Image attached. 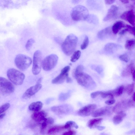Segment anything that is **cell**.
<instances>
[{"label": "cell", "instance_id": "obj_12", "mask_svg": "<svg viewBox=\"0 0 135 135\" xmlns=\"http://www.w3.org/2000/svg\"><path fill=\"white\" fill-rule=\"evenodd\" d=\"M97 108V106L95 104H90L83 107L80 109L78 114L80 116L86 117L92 114Z\"/></svg>", "mask_w": 135, "mask_h": 135}, {"label": "cell", "instance_id": "obj_21", "mask_svg": "<svg viewBox=\"0 0 135 135\" xmlns=\"http://www.w3.org/2000/svg\"><path fill=\"white\" fill-rule=\"evenodd\" d=\"M43 104L40 101H37L32 103L29 106V110L32 111H39L43 107Z\"/></svg>", "mask_w": 135, "mask_h": 135}, {"label": "cell", "instance_id": "obj_52", "mask_svg": "<svg viewBox=\"0 0 135 135\" xmlns=\"http://www.w3.org/2000/svg\"><path fill=\"white\" fill-rule=\"evenodd\" d=\"M132 78L133 80L135 82V70L132 73Z\"/></svg>", "mask_w": 135, "mask_h": 135}, {"label": "cell", "instance_id": "obj_55", "mask_svg": "<svg viewBox=\"0 0 135 135\" xmlns=\"http://www.w3.org/2000/svg\"><path fill=\"white\" fill-rule=\"evenodd\" d=\"M133 101L135 102V92L134 93L133 95Z\"/></svg>", "mask_w": 135, "mask_h": 135}, {"label": "cell", "instance_id": "obj_53", "mask_svg": "<svg viewBox=\"0 0 135 135\" xmlns=\"http://www.w3.org/2000/svg\"><path fill=\"white\" fill-rule=\"evenodd\" d=\"M5 113L1 114V115H0V119H3L5 117Z\"/></svg>", "mask_w": 135, "mask_h": 135}, {"label": "cell", "instance_id": "obj_5", "mask_svg": "<svg viewBox=\"0 0 135 135\" xmlns=\"http://www.w3.org/2000/svg\"><path fill=\"white\" fill-rule=\"evenodd\" d=\"M15 65L17 67L21 70H27L31 65L32 60L28 56L22 54L17 55L15 60Z\"/></svg>", "mask_w": 135, "mask_h": 135}, {"label": "cell", "instance_id": "obj_41", "mask_svg": "<svg viewBox=\"0 0 135 135\" xmlns=\"http://www.w3.org/2000/svg\"><path fill=\"white\" fill-rule=\"evenodd\" d=\"M93 68L98 73H101L102 71V69L101 67L99 66H93Z\"/></svg>", "mask_w": 135, "mask_h": 135}, {"label": "cell", "instance_id": "obj_56", "mask_svg": "<svg viewBox=\"0 0 135 135\" xmlns=\"http://www.w3.org/2000/svg\"><path fill=\"white\" fill-rule=\"evenodd\" d=\"M79 1H73V3H77Z\"/></svg>", "mask_w": 135, "mask_h": 135}, {"label": "cell", "instance_id": "obj_48", "mask_svg": "<svg viewBox=\"0 0 135 135\" xmlns=\"http://www.w3.org/2000/svg\"><path fill=\"white\" fill-rule=\"evenodd\" d=\"M128 31V29L126 28L122 30L120 32L119 34L120 35H123L125 34Z\"/></svg>", "mask_w": 135, "mask_h": 135}, {"label": "cell", "instance_id": "obj_49", "mask_svg": "<svg viewBox=\"0 0 135 135\" xmlns=\"http://www.w3.org/2000/svg\"><path fill=\"white\" fill-rule=\"evenodd\" d=\"M96 128L99 130H102L105 129V127L104 126H98Z\"/></svg>", "mask_w": 135, "mask_h": 135}, {"label": "cell", "instance_id": "obj_28", "mask_svg": "<svg viewBox=\"0 0 135 135\" xmlns=\"http://www.w3.org/2000/svg\"><path fill=\"white\" fill-rule=\"evenodd\" d=\"M64 126L66 129H70L72 127H74L76 129H78L79 128V126L75 122L72 121L67 122Z\"/></svg>", "mask_w": 135, "mask_h": 135}, {"label": "cell", "instance_id": "obj_40", "mask_svg": "<svg viewBox=\"0 0 135 135\" xmlns=\"http://www.w3.org/2000/svg\"><path fill=\"white\" fill-rule=\"evenodd\" d=\"M102 91H97L93 92L91 94V96L92 99H95L99 95H101Z\"/></svg>", "mask_w": 135, "mask_h": 135}, {"label": "cell", "instance_id": "obj_18", "mask_svg": "<svg viewBox=\"0 0 135 135\" xmlns=\"http://www.w3.org/2000/svg\"><path fill=\"white\" fill-rule=\"evenodd\" d=\"M122 48L120 45L113 43L107 44L105 46L104 50L105 52L108 53H112L115 51Z\"/></svg>", "mask_w": 135, "mask_h": 135}, {"label": "cell", "instance_id": "obj_9", "mask_svg": "<svg viewBox=\"0 0 135 135\" xmlns=\"http://www.w3.org/2000/svg\"><path fill=\"white\" fill-rule=\"evenodd\" d=\"M70 69V67L69 66L63 68L60 74L52 80V83L54 84H60L64 83L69 76L68 72Z\"/></svg>", "mask_w": 135, "mask_h": 135}, {"label": "cell", "instance_id": "obj_14", "mask_svg": "<svg viewBox=\"0 0 135 135\" xmlns=\"http://www.w3.org/2000/svg\"><path fill=\"white\" fill-rule=\"evenodd\" d=\"M42 86L41 84H36L35 85L32 86L27 90L23 96V98L25 99H28L39 91L41 89Z\"/></svg>", "mask_w": 135, "mask_h": 135}, {"label": "cell", "instance_id": "obj_46", "mask_svg": "<svg viewBox=\"0 0 135 135\" xmlns=\"http://www.w3.org/2000/svg\"><path fill=\"white\" fill-rule=\"evenodd\" d=\"M48 125L46 121H44L42 124L41 129L44 130L45 129Z\"/></svg>", "mask_w": 135, "mask_h": 135}, {"label": "cell", "instance_id": "obj_2", "mask_svg": "<svg viewBox=\"0 0 135 135\" xmlns=\"http://www.w3.org/2000/svg\"><path fill=\"white\" fill-rule=\"evenodd\" d=\"M79 84L86 89L92 90L96 87L95 82L92 77L88 74L82 72L74 75Z\"/></svg>", "mask_w": 135, "mask_h": 135}, {"label": "cell", "instance_id": "obj_27", "mask_svg": "<svg viewBox=\"0 0 135 135\" xmlns=\"http://www.w3.org/2000/svg\"><path fill=\"white\" fill-rule=\"evenodd\" d=\"M81 54V52L80 50L75 51L71 58V61L74 62L78 61L80 59Z\"/></svg>", "mask_w": 135, "mask_h": 135}, {"label": "cell", "instance_id": "obj_1", "mask_svg": "<svg viewBox=\"0 0 135 135\" xmlns=\"http://www.w3.org/2000/svg\"><path fill=\"white\" fill-rule=\"evenodd\" d=\"M78 38L73 34L68 35L63 42L62 48L63 52L66 55L69 56L74 52L77 45Z\"/></svg>", "mask_w": 135, "mask_h": 135}, {"label": "cell", "instance_id": "obj_24", "mask_svg": "<svg viewBox=\"0 0 135 135\" xmlns=\"http://www.w3.org/2000/svg\"><path fill=\"white\" fill-rule=\"evenodd\" d=\"M125 48L128 50H131L135 47V40L130 39L127 40L125 44Z\"/></svg>", "mask_w": 135, "mask_h": 135}, {"label": "cell", "instance_id": "obj_8", "mask_svg": "<svg viewBox=\"0 0 135 135\" xmlns=\"http://www.w3.org/2000/svg\"><path fill=\"white\" fill-rule=\"evenodd\" d=\"M14 90V87L11 82L3 77H0V91L2 94H11Z\"/></svg>", "mask_w": 135, "mask_h": 135}, {"label": "cell", "instance_id": "obj_34", "mask_svg": "<svg viewBox=\"0 0 135 135\" xmlns=\"http://www.w3.org/2000/svg\"><path fill=\"white\" fill-rule=\"evenodd\" d=\"M35 42V41L33 38H30L28 40L26 45V48L27 50H29Z\"/></svg>", "mask_w": 135, "mask_h": 135}, {"label": "cell", "instance_id": "obj_16", "mask_svg": "<svg viewBox=\"0 0 135 135\" xmlns=\"http://www.w3.org/2000/svg\"><path fill=\"white\" fill-rule=\"evenodd\" d=\"M112 34V27H108L100 31L98 36L100 40H104L111 38Z\"/></svg>", "mask_w": 135, "mask_h": 135}, {"label": "cell", "instance_id": "obj_23", "mask_svg": "<svg viewBox=\"0 0 135 135\" xmlns=\"http://www.w3.org/2000/svg\"><path fill=\"white\" fill-rule=\"evenodd\" d=\"M64 126H53L48 130V133L49 135H51L59 132L65 129Z\"/></svg>", "mask_w": 135, "mask_h": 135}, {"label": "cell", "instance_id": "obj_25", "mask_svg": "<svg viewBox=\"0 0 135 135\" xmlns=\"http://www.w3.org/2000/svg\"><path fill=\"white\" fill-rule=\"evenodd\" d=\"M101 95L103 98H108L110 99H114V96L112 90L107 92H102Z\"/></svg>", "mask_w": 135, "mask_h": 135}, {"label": "cell", "instance_id": "obj_43", "mask_svg": "<svg viewBox=\"0 0 135 135\" xmlns=\"http://www.w3.org/2000/svg\"><path fill=\"white\" fill-rule=\"evenodd\" d=\"M76 132L74 130H70L64 133L62 135H75Z\"/></svg>", "mask_w": 135, "mask_h": 135}, {"label": "cell", "instance_id": "obj_4", "mask_svg": "<svg viewBox=\"0 0 135 135\" xmlns=\"http://www.w3.org/2000/svg\"><path fill=\"white\" fill-rule=\"evenodd\" d=\"M7 75L9 80L16 85H22L25 78V75L22 72L14 68L9 69Z\"/></svg>", "mask_w": 135, "mask_h": 135}, {"label": "cell", "instance_id": "obj_7", "mask_svg": "<svg viewBox=\"0 0 135 135\" xmlns=\"http://www.w3.org/2000/svg\"><path fill=\"white\" fill-rule=\"evenodd\" d=\"M42 53L40 50L36 51L34 53L33 58V65L32 72L33 74L36 75L40 72L42 65Z\"/></svg>", "mask_w": 135, "mask_h": 135}, {"label": "cell", "instance_id": "obj_22", "mask_svg": "<svg viewBox=\"0 0 135 135\" xmlns=\"http://www.w3.org/2000/svg\"><path fill=\"white\" fill-rule=\"evenodd\" d=\"M103 119L102 118H95L90 120L88 123V127L91 129L98 126L102 122Z\"/></svg>", "mask_w": 135, "mask_h": 135}, {"label": "cell", "instance_id": "obj_54", "mask_svg": "<svg viewBox=\"0 0 135 135\" xmlns=\"http://www.w3.org/2000/svg\"><path fill=\"white\" fill-rule=\"evenodd\" d=\"M42 80V78H41L38 79L37 82L36 84H40V83L41 82Z\"/></svg>", "mask_w": 135, "mask_h": 135}, {"label": "cell", "instance_id": "obj_38", "mask_svg": "<svg viewBox=\"0 0 135 135\" xmlns=\"http://www.w3.org/2000/svg\"><path fill=\"white\" fill-rule=\"evenodd\" d=\"M84 67L82 65H80L77 67L74 73V75L83 72Z\"/></svg>", "mask_w": 135, "mask_h": 135}, {"label": "cell", "instance_id": "obj_36", "mask_svg": "<svg viewBox=\"0 0 135 135\" xmlns=\"http://www.w3.org/2000/svg\"><path fill=\"white\" fill-rule=\"evenodd\" d=\"M10 106V105L8 103H7L3 105L0 108V112L2 113L7 110Z\"/></svg>", "mask_w": 135, "mask_h": 135}, {"label": "cell", "instance_id": "obj_50", "mask_svg": "<svg viewBox=\"0 0 135 135\" xmlns=\"http://www.w3.org/2000/svg\"><path fill=\"white\" fill-rule=\"evenodd\" d=\"M66 80L67 82L68 83H71L72 82V79L69 78V76L67 77Z\"/></svg>", "mask_w": 135, "mask_h": 135}, {"label": "cell", "instance_id": "obj_29", "mask_svg": "<svg viewBox=\"0 0 135 135\" xmlns=\"http://www.w3.org/2000/svg\"><path fill=\"white\" fill-rule=\"evenodd\" d=\"M134 88V83H132L127 86L125 88V91L128 95H130L133 92Z\"/></svg>", "mask_w": 135, "mask_h": 135}, {"label": "cell", "instance_id": "obj_10", "mask_svg": "<svg viewBox=\"0 0 135 135\" xmlns=\"http://www.w3.org/2000/svg\"><path fill=\"white\" fill-rule=\"evenodd\" d=\"M51 110L56 114H65L71 112L73 108L70 105L66 104L53 107L51 108Z\"/></svg>", "mask_w": 135, "mask_h": 135}, {"label": "cell", "instance_id": "obj_19", "mask_svg": "<svg viewBox=\"0 0 135 135\" xmlns=\"http://www.w3.org/2000/svg\"><path fill=\"white\" fill-rule=\"evenodd\" d=\"M126 25L123 21H118L115 22L112 27V29L113 34H117L122 28L126 27Z\"/></svg>", "mask_w": 135, "mask_h": 135}, {"label": "cell", "instance_id": "obj_33", "mask_svg": "<svg viewBox=\"0 0 135 135\" xmlns=\"http://www.w3.org/2000/svg\"><path fill=\"white\" fill-rule=\"evenodd\" d=\"M123 118L118 115L114 116L113 119L114 124L115 125H118L120 124L123 121Z\"/></svg>", "mask_w": 135, "mask_h": 135}, {"label": "cell", "instance_id": "obj_35", "mask_svg": "<svg viewBox=\"0 0 135 135\" xmlns=\"http://www.w3.org/2000/svg\"><path fill=\"white\" fill-rule=\"evenodd\" d=\"M97 17L94 15H91L90 16H88L87 20L90 23H96L98 21L97 20Z\"/></svg>", "mask_w": 135, "mask_h": 135}, {"label": "cell", "instance_id": "obj_51", "mask_svg": "<svg viewBox=\"0 0 135 135\" xmlns=\"http://www.w3.org/2000/svg\"><path fill=\"white\" fill-rule=\"evenodd\" d=\"M120 1L124 4H127L129 3V1L127 0H121Z\"/></svg>", "mask_w": 135, "mask_h": 135}, {"label": "cell", "instance_id": "obj_39", "mask_svg": "<svg viewBox=\"0 0 135 135\" xmlns=\"http://www.w3.org/2000/svg\"><path fill=\"white\" fill-rule=\"evenodd\" d=\"M126 27L128 29V31L135 37V27H132L130 25H127Z\"/></svg>", "mask_w": 135, "mask_h": 135}, {"label": "cell", "instance_id": "obj_3", "mask_svg": "<svg viewBox=\"0 0 135 135\" xmlns=\"http://www.w3.org/2000/svg\"><path fill=\"white\" fill-rule=\"evenodd\" d=\"M71 16L75 21L86 20L89 16V12L85 6L78 5L75 6L71 12Z\"/></svg>", "mask_w": 135, "mask_h": 135}, {"label": "cell", "instance_id": "obj_32", "mask_svg": "<svg viewBox=\"0 0 135 135\" xmlns=\"http://www.w3.org/2000/svg\"><path fill=\"white\" fill-rule=\"evenodd\" d=\"M89 41L88 37L87 36H85L84 41L81 44V48L82 50H84L88 46Z\"/></svg>", "mask_w": 135, "mask_h": 135}, {"label": "cell", "instance_id": "obj_11", "mask_svg": "<svg viewBox=\"0 0 135 135\" xmlns=\"http://www.w3.org/2000/svg\"><path fill=\"white\" fill-rule=\"evenodd\" d=\"M113 107L110 106H105L101 108L95 110L92 114L93 117H98L110 115L113 112Z\"/></svg>", "mask_w": 135, "mask_h": 135}, {"label": "cell", "instance_id": "obj_37", "mask_svg": "<svg viewBox=\"0 0 135 135\" xmlns=\"http://www.w3.org/2000/svg\"><path fill=\"white\" fill-rule=\"evenodd\" d=\"M119 58L120 60L126 63H127L129 61V57L126 54H124L120 55Z\"/></svg>", "mask_w": 135, "mask_h": 135}, {"label": "cell", "instance_id": "obj_45", "mask_svg": "<svg viewBox=\"0 0 135 135\" xmlns=\"http://www.w3.org/2000/svg\"><path fill=\"white\" fill-rule=\"evenodd\" d=\"M117 115H120L122 118L123 119L125 118L126 115V114L123 111H121L117 114Z\"/></svg>", "mask_w": 135, "mask_h": 135}, {"label": "cell", "instance_id": "obj_30", "mask_svg": "<svg viewBox=\"0 0 135 135\" xmlns=\"http://www.w3.org/2000/svg\"><path fill=\"white\" fill-rule=\"evenodd\" d=\"M120 102H118L113 107V112L117 114L119 112L123 111L122 110L123 106Z\"/></svg>", "mask_w": 135, "mask_h": 135}, {"label": "cell", "instance_id": "obj_13", "mask_svg": "<svg viewBox=\"0 0 135 135\" xmlns=\"http://www.w3.org/2000/svg\"><path fill=\"white\" fill-rule=\"evenodd\" d=\"M119 10V8L115 5H112L108 10L107 14L103 19L104 22L113 20L116 18Z\"/></svg>", "mask_w": 135, "mask_h": 135}, {"label": "cell", "instance_id": "obj_47", "mask_svg": "<svg viewBox=\"0 0 135 135\" xmlns=\"http://www.w3.org/2000/svg\"><path fill=\"white\" fill-rule=\"evenodd\" d=\"M115 2L114 0H106L105 1L106 4L107 5H110L112 4Z\"/></svg>", "mask_w": 135, "mask_h": 135}, {"label": "cell", "instance_id": "obj_31", "mask_svg": "<svg viewBox=\"0 0 135 135\" xmlns=\"http://www.w3.org/2000/svg\"><path fill=\"white\" fill-rule=\"evenodd\" d=\"M70 92L67 93H62L59 96V100L61 101H65L68 99L70 95Z\"/></svg>", "mask_w": 135, "mask_h": 135}, {"label": "cell", "instance_id": "obj_20", "mask_svg": "<svg viewBox=\"0 0 135 135\" xmlns=\"http://www.w3.org/2000/svg\"><path fill=\"white\" fill-rule=\"evenodd\" d=\"M133 63H131L124 69L122 73V75L124 77L129 76L132 73L134 70V67Z\"/></svg>", "mask_w": 135, "mask_h": 135}, {"label": "cell", "instance_id": "obj_17", "mask_svg": "<svg viewBox=\"0 0 135 135\" xmlns=\"http://www.w3.org/2000/svg\"><path fill=\"white\" fill-rule=\"evenodd\" d=\"M47 114L43 111L36 112L31 115V118L34 121L37 122L45 121L47 119L46 118Z\"/></svg>", "mask_w": 135, "mask_h": 135}, {"label": "cell", "instance_id": "obj_26", "mask_svg": "<svg viewBox=\"0 0 135 135\" xmlns=\"http://www.w3.org/2000/svg\"><path fill=\"white\" fill-rule=\"evenodd\" d=\"M124 89V86L121 85L112 90L114 96L118 97L121 95L123 93Z\"/></svg>", "mask_w": 135, "mask_h": 135}, {"label": "cell", "instance_id": "obj_42", "mask_svg": "<svg viewBox=\"0 0 135 135\" xmlns=\"http://www.w3.org/2000/svg\"><path fill=\"white\" fill-rule=\"evenodd\" d=\"M45 121L46 122L48 125H51L54 123V120L52 118H47V120Z\"/></svg>", "mask_w": 135, "mask_h": 135}, {"label": "cell", "instance_id": "obj_6", "mask_svg": "<svg viewBox=\"0 0 135 135\" xmlns=\"http://www.w3.org/2000/svg\"><path fill=\"white\" fill-rule=\"evenodd\" d=\"M58 59V57L55 54H51L47 56L42 62L43 69L46 71L52 69L56 65Z\"/></svg>", "mask_w": 135, "mask_h": 135}, {"label": "cell", "instance_id": "obj_15", "mask_svg": "<svg viewBox=\"0 0 135 135\" xmlns=\"http://www.w3.org/2000/svg\"><path fill=\"white\" fill-rule=\"evenodd\" d=\"M123 20L129 23L133 26L135 24V15L133 10L126 11L122 14L120 17Z\"/></svg>", "mask_w": 135, "mask_h": 135}, {"label": "cell", "instance_id": "obj_44", "mask_svg": "<svg viewBox=\"0 0 135 135\" xmlns=\"http://www.w3.org/2000/svg\"><path fill=\"white\" fill-rule=\"evenodd\" d=\"M115 102L114 99H110L105 101V103L108 105H111L114 104Z\"/></svg>", "mask_w": 135, "mask_h": 135}]
</instances>
